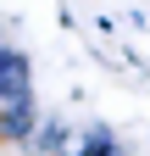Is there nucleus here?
Wrapping results in <instances>:
<instances>
[{"mask_svg": "<svg viewBox=\"0 0 150 156\" xmlns=\"http://www.w3.org/2000/svg\"><path fill=\"white\" fill-rule=\"evenodd\" d=\"M33 95V73H28V56L0 45V106L6 101H28Z\"/></svg>", "mask_w": 150, "mask_h": 156, "instance_id": "nucleus-1", "label": "nucleus"}]
</instances>
